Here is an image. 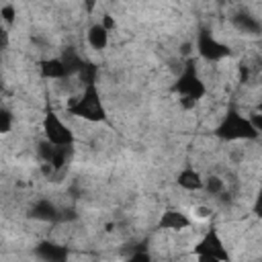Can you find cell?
I'll use <instances>...</instances> for the list:
<instances>
[{
	"instance_id": "6da1fadb",
	"label": "cell",
	"mask_w": 262,
	"mask_h": 262,
	"mask_svg": "<svg viewBox=\"0 0 262 262\" xmlns=\"http://www.w3.org/2000/svg\"><path fill=\"white\" fill-rule=\"evenodd\" d=\"M172 90L180 96V100H182L186 106H192V104H196L201 98H205L207 86H205L203 78H201L199 72H196L194 59H188V61L182 66V70H180L176 82L172 84Z\"/></svg>"
},
{
	"instance_id": "7a4b0ae2",
	"label": "cell",
	"mask_w": 262,
	"mask_h": 262,
	"mask_svg": "<svg viewBox=\"0 0 262 262\" xmlns=\"http://www.w3.org/2000/svg\"><path fill=\"white\" fill-rule=\"evenodd\" d=\"M215 135L223 141H252L260 137V133L252 127L250 119L235 108H229L223 115V119L215 127Z\"/></svg>"
},
{
	"instance_id": "3957f363",
	"label": "cell",
	"mask_w": 262,
	"mask_h": 262,
	"mask_svg": "<svg viewBox=\"0 0 262 262\" xmlns=\"http://www.w3.org/2000/svg\"><path fill=\"white\" fill-rule=\"evenodd\" d=\"M68 111L72 115L84 119V121H90V123L106 121V111H104V104L100 100L98 86H86V88H82L80 96H76L74 100H70Z\"/></svg>"
},
{
	"instance_id": "277c9868",
	"label": "cell",
	"mask_w": 262,
	"mask_h": 262,
	"mask_svg": "<svg viewBox=\"0 0 262 262\" xmlns=\"http://www.w3.org/2000/svg\"><path fill=\"white\" fill-rule=\"evenodd\" d=\"M196 53L205 61L215 63V61H221V59L229 57L231 49H229V45H225L219 39H215L209 29H201L199 35H196Z\"/></svg>"
},
{
	"instance_id": "5b68a950",
	"label": "cell",
	"mask_w": 262,
	"mask_h": 262,
	"mask_svg": "<svg viewBox=\"0 0 262 262\" xmlns=\"http://www.w3.org/2000/svg\"><path fill=\"white\" fill-rule=\"evenodd\" d=\"M43 135L55 147H72L74 145V133H72V129L53 111H49L43 117Z\"/></svg>"
},
{
	"instance_id": "8992f818",
	"label": "cell",
	"mask_w": 262,
	"mask_h": 262,
	"mask_svg": "<svg viewBox=\"0 0 262 262\" xmlns=\"http://www.w3.org/2000/svg\"><path fill=\"white\" fill-rule=\"evenodd\" d=\"M192 254L194 256H211V258H217L221 262H229V252L219 235L217 229H207V233L194 244L192 248Z\"/></svg>"
},
{
	"instance_id": "52a82bcc",
	"label": "cell",
	"mask_w": 262,
	"mask_h": 262,
	"mask_svg": "<svg viewBox=\"0 0 262 262\" xmlns=\"http://www.w3.org/2000/svg\"><path fill=\"white\" fill-rule=\"evenodd\" d=\"M190 225H192V221L180 209H166L160 215V221H158V227L166 229V231H184Z\"/></svg>"
},
{
	"instance_id": "ba28073f",
	"label": "cell",
	"mask_w": 262,
	"mask_h": 262,
	"mask_svg": "<svg viewBox=\"0 0 262 262\" xmlns=\"http://www.w3.org/2000/svg\"><path fill=\"white\" fill-rule=\"evenodd\" d=\"M231 25L239 33H244V35H252V37L262 35V20L258 16L250 14V12H237V14H233L231 16Z\"/></svg>"
},
{
	"instance_id": "9c48e42d",
	"label": "cell",
	"mask_w": 262,
	"mask_h": 262,
	"mask_svg": "<svg viewBox=\"0 0 262 262\" xmlns=\"http://www.w3.org/2000/svg\"><path fill=\"white\" fill-rule=\"evenodd\" d=\"M37 256L43 262H68V248L53 244V242H43L37 246Z\"/></svg>"
},
{
	"instance_id": "30bf717a",
	"label": "cell",
	"mask_w": 262,
	"mask_h": 262,
	"mask_svg": "<svg viewBox=\"0 0 262 262\" xmlns=\"http://www.w3.org/2000/svg\"><path fill=\"white\" fill-rule=\"evenodd\" d=\"M39 72L47 80H63L68 78V70L61 61V57H47L39 61Z\"/></svg>"
},
{
	"instance_id": "8fae6325",
	"label": "cell",
	"mask_w": 262,
	"mask_h": 262,
	"mask_svg": "<svg viewBox=\"0 0 262 262\" xmlns=\"http://www.w3.org/2000/svg\"><path fill=\"white\" fill-rule=\"evenodd\" d=\"M176 182H178L180 188H184V190H188V192H194V190H203V188H205V178H203L201 172L194 170V168H184V170H180L178 176H176Z\"/></svg>"
},
{
	"instance_id": "7c38bea8",
	"label": "cell",
	"mask_w": 262,
	"mask_h": 262,
	"mask_svg": "<svg viewBox=\"0 0 262 262\" xmlns=\"http://www.w3.org/2000/svg\"><path fill=\"white\" fill-rule=\"evenodd\" d=\"M108 29L98 20V23H94L90 29H88V33H86V41H88V45L92 47V49H96V51H102L106 45H108Z\"/></svg>"
},
{
	"instance_id": "4fadbf2b",
	"label": "cell",
	"mask_w": 262,
	"mask_h": 262,
	"mask_svg": "<svg viewBox=\"0 0 262 262\" xmlns=\"http://www.w3.org/2000/svg\"><path fill=\"white\" fill-rule=\"evenodd\" d=\"M31 217L41 219V221H55V219H59V211L55 209V205H53L51 201L41 199V201H37V203L33 205Z\"/></svg>"
},
{
	"instance_id": "5bb4252c",
	"label": "cell",
	"mask_w": 262,
	"mask_h": 262,
	"mask_svg": "<svg viewBox=\"0 0 262 262\" xmlns=\"http://www.w3.org/2000/svg\"><path fill=\"white\" fill-rule=\"evenodd\" d=\"M61 57V61H63V66H66V70H68V76H72V74H76L78 76V72L84 68V59L80 57V53L76 51V49H72V47H68V49H63V53L59 55Z\"/></svg>"
},
{
	"instance_id": "9a60e30c",
	"label": "cell",
	"mask_w": 262,
	"mask_h": 262,
	"mask_svg": "<svg viewBox=\"0 0 262 262\" xmlns=\"http://www.w3.org/2000/svg\"><path fill=\"white\" fill-rule=\"evenodd\" d=\"M78 78H80L82 88H86V86H96V80H98V68H96L94 63L86 61L84 68L78 72Z\"/></svg>"
},
{
	"instance_id": "2e32d148",
	"label": "cell",
	"mask_w": 262,
	"mask_h": 262,
	"mask_svg": "<svg viewBox=\"0 0 262 262\" xmlns=\"http://www.w3.org/2000/svg\"><path fill=\"white\" fill-rule=\"evenodd\" d=\"M203 190H207L213 196H221L223 190H225V182L219 176H209V178H205V188Z\"/></svg>"
},
{
	"instance_id": "e0dca14e",
	"label": "cell",
	"mask_w": 262,
	"mask_h": 262,
	"mask_svg": "<svg viewBox=\"0 0 262 262\" xmlns=\"http://www.w3.org/2000/svg\"><path fill=\"white\" fill-rule=\"evenodd\" d=\"M10 127H12V113L8 108H2V113H0V131L8 133Z\"/></svg>"
},
{
	"instance_id": "ac0fdd59",
	"label": "cell",
	"mask_w": 262,
	"mask_h": 262,
	"mask_svg": "<svg viewBox=\"0 0 262 262\" xmlns=\"http://www.w3.org/2000/svg\"><path fill=\"white\" fill-rule=\"evenodd\" d=\"M0 14H2L4 23H12V20H14V16H16V10H14V6H12V4H4V6L0 8Z\"/></svg>"
},
{
	"instance_id": "d6986e66",
	"label": "cell",
	"mask_w": 262,
	"mask_h": 262,
	"mask_svg": "<svg viewBox=\"0 0 262 262\" xmlns=\"http://www.w3.org/2000/svg\"><path fill=\"white\" fill-rule=\"evenodd\" d=\"M248 119H250L252 127H254L258 133H262V113H260V111H252V113L248 115Z\"/></svg>"
},
{
	"instance_id": "ffe728a7",
	"label": "cell",
	"mask_w": 262,
	"mask_h": 262,
	"mask_svg": "<svg viewBox=\"0 0 262 262\" xmlns=\"http://www.w3.org/2000/svg\"><path fill=\"white\" fill-rule=\"evenodd\" d=\"M127 262H151V256L147 252H143V250H137L127 258Z\"/></svg>"
},
{
	"instance_id": "44dd1931",
	"label": "cell",
	"mask_w": 262,
	"mask_h": 262,
	"mask_svg": "<svg viewBox=\"0 0 262 262\" xmlns=\"http://www.w3.org/2000/svg\"><path fill=\"white\" fill-rule=\"evenodd\" d=\"M254 213L258 217H262V182H260L258 192H256V199H254Z\"/></svg>"
},
{
	"instance_id": "7402d4cb",
	"label": "cell",
	"mask_w": 262,
	"mask_h": 262,
	"mask_svg": "<svg viewBox=\"0 0 262 262\" xmlns=\"http://www.w3.org/2000/svg\"><path fill=\"white\" fill-rule=\"evenodd\" d=\"M196 262H221V260L211 258V256H196Z\"/></svg>"
},
{
	"instance_id": "603a6c76",
	"label": "cell",
	"mask_w": 262,
	"mask_h": 262,
	"mask_svg": "<svg viewBox=\"0 0 262 262\" xmlns=\"http://www.w3.org/2000/svg\"><path fill=\"white\" fill-rule=\"evenodd\" d=\"M256 111H260V113H262V102H260V104L256 106Z\"/></svg>"
}]
</instances>
